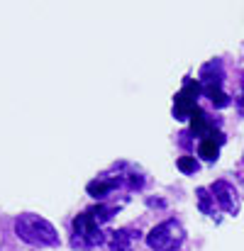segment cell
Wrapping results in <instances>:
<instances>
[{"instance_id": "obj_1", "label": "cell", "mask_w": 244, "mask_h": 251, "mask_svg": "<svg viewBox=\"0 0 244 251\" xmlns=\"http://www.w3.org/2000/svg\"><path fill=\"white\" fill-rule=\"evenodd\" d=\"M15 234L34 247H56L59 244V234L54 229V225L39 215L25 212L15 220Z\"/></svg>"}, {"instance_id": "obj_2", "label": "cell", "mask_w": 244, "mask_h": 251, "mask_svg": "<svg viewBox=\"0 0 244 251\" xmlns=\"http://www.w3.org/2000/svg\"><path fill=\"white\" fill-rule=\"evenodd\" d=\"M186 234H183V227L181 222L176 220H166V222H159L157 227L149 229L147 234V244L152 251H173L183 244Z\"/></svg>"}, {"instance_id": "obj_3", "label": "cell", "mask_w": 244, "mask_h": 251, "mask_svg": "<svg viewBox=\"0 0 244 251\" xmlns=\"http://www.w3.org/2000/svg\"><path fill=\"white\" fill-rule=\"evenodd\" d=\"M103 242H105V234L100 232V225H98V220L90 215V210L76 215L71 247H74V249H93V247H98V244H103Z\"/></svg>"}, {"instance_id": "obj_4", "label": "cell", "mask_w": 244, "mask_h": 251, "mask_svg": "<svg viewBox=\"0 0 244 251\" xmlns=\"http://www.w3.org/2000/svg\"><path fill=\"white\" fill-rule=\"evenodd\" d=\"M203 93V88H200V81H193V78H188L186 85L176 93V98H173V117L176 120H188V117H193L200 107H198V95Z\"/></svg>"}, {"instance_id": "obj_5", "label": "cell", "mask_w": 244, "mask_h": 251, "mask_svg": "<svg viewBox=\"0 0 244 251\" xmlns=\"http://www.w3.org/2000/svg\"><path fill=\"white\" fill-rule=\"evenodd\" d=\"M213 198L217 200V205L227 212V215H237L240 212V198L232 183L227 180H215L213 183Z\"/></svg>"}, {"instance_id": "obj_6", "label": "cell", "mask_w": 244, "mask_h": 251, "mask_svg": "<svg viewBox=\"0 0 244 251\" xmlns=\"http://www.w3.org/2000/svg\"><path fill=\"white\" fill-rule=\"evenodd\" d=\"M190 129H193V134H195V137H203V139H217V142H222V134L215 129L213 120H210L203 110H198V112L190 117Z\"/></svg>"}, {"instance_id": "obj_7", "label": "cell", "mask_w": 244, "mask_h": 251, "mask_svg": "<svg viewBox=\"0 0 244 251\" xmlns=\"http://www.w3.org/2000/svg\"><path fill=\"white\" fill-rule=\"evenodd\" d=\"M225 78V71H222V61L220 59H213L208 61L203 69H200V85H222Z\"/></svg>"}, {"instance_id": "obj_8", "label": "cell", "mask_w": 244, "mask_h": 251, "mask_svg": "<svg viewBox=\"0 0 244 251\" xmlns=\"http://www.w3.org/2000/svg\"><path fill=\"white\" fill-rule=\"evenodd\" d=\"M110 249L112 251H130L132 242L139 237V232H132V229H117V232H110Z\"/></svg>"}, {"instance_id": "obj_9", "label": "cell", "mask_w": 244, "mask_h": 251, "mask_svg": "<svg viewBox=\"0 0 244 251\" xmlns=\"http://www.w3.org/2000/svg\"><path fill=\"white\" fill-rule=\"evenodd\" d=\"M117 183H120V178H95V180L88 183V193H90L93 198H103V195H108L112 188H117Z\"/></svg>"}, {"instance_id": "obj_10", "label": "cell", "mask_w": 244, "mask_h": 251, "mask_svg": "<svg viewBox=\"0 0 244 251\" xmlns=\"http://www.w3.org/2000/svg\"><path fill=\"white\" fill-rule=\"evenodd\" d=\"M203 88V95L210 98V102L215 107H227L230 105V95L222 90V85H200Z\"/></svg>"}, {"instance_id": "obj_11", "label": "cell", "mask_w": 244, "mask_h": 251, "mask_svg": "<svg viewBox=\"0 0 244 251\" xmlns=\"http://www.w3.org/2000/svg\"><path fill=\"white\" fill-rule=\"evenodd\" d=\"M220 144H222V142H217V139H200V144H198V156H203L205 161H217V156H220Z\"/></svg>"}, {"instance_id": "obj_12", "label": "cell", "mask_w": 244, "mask_h": 251, "mask_svg": "<svg viewBox=\"0 0 244 251\" xmlns=\"http://www.w3.org/2000/svg\"><path fill=\"white\" fill-rule=\"evenodd\" d=\"M195 198H198V207H200V212H203V215H210V212H213L210 200H215V198H213L205 188H198V190H195Z\"/></svg>"}, {"instance_id": "obj_13", "label": "cell", "mask_w": 244, "mask_h": 251, "mask_svg": "<svg viewBox=\"0 0 244 251\" xmlns=\"http://www.w3.org/2000/svg\"><path fill=\"white\" fill-rule=\"evenodd\" d=\"M176 166H178V171H183V173H195L198 171V161H195V156H181L176 161Z\"/></svg>"}]
</instances>
